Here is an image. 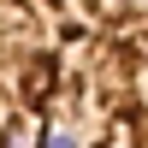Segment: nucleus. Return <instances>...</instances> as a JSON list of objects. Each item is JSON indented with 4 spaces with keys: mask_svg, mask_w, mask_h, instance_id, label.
Listing matches in <instances>:
<instances>
[{
    "mask_svg": "<svg viewBox=\"0 0 148 148\" xmlns=\"http://www.w3.org/2000/svg\"><path fill=\"white\" fill-rule=\"evenodd\" d=\"M0 148H148V0H0Z\"/></svg>",
    "mask_w": 148,
    "mask_h": 148,
    "instance_id": "obj_1",
    "label": "nucleus"
}]
</instances>
